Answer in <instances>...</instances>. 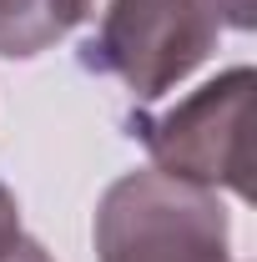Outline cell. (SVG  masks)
I'll return each mask as SVG.
<instances>
[{
  "label": "cell",
  "mask_w": 257,
  "mask_h": 262,
  "mask_svg": "<svg viewBox=\"0 0 257 262\" xmlns=\"http://www.w3.org/2000/svg\"><path fill=\"white\" fill-rule=\"evenodd\" d=\"M81 20H91L81 66L121 81L136 101L166 96L217 46L202 0H81Z\"/></svg>",
  "instance_id": "cell-1"
},
{
  "label": "cell",
  "mask_w": 257,
  "mask_h": 262,
  "mask_svg": "<svg viewBox=\"0 0 257 262\" xmlns=\"http://www.w3.org/2000/svg\"><path fill=\"white\" fill-rule=\"evenodd\" d=\"M96 262H232V227L217 192L126 171L96 207Z\"/></svg>",
  "instance_id": "cell-2"
},
{
  "label": "cell",
  "mask_w": 257,
  "mask_h": 262,
  "mask_svg": "<svg viewBox=\"0 0 257 262\" xmlns=\"http://www.w3.org/2000/svg\"><path fill=\"white\" fill-rule=\"evenodd\" d=\"M247 101H252V66H232L217 81L197 86L187 101L166 106L157 116H131V136L152 151L157 171L192 182L207 192H237L242 202L252 196L247 182Z\"/></svg>",
  "instance_id": "cell-3"
},
{
  "label": "cell",
  "mask_w": 257,
  "mask_h": 262,
  "mask_svg": "<svg viewBox=\"0 0 257 262\" xmlns=\"http://www.w3.org/2000/svg\"><path fill=\"white\" fill-rule=\"evenodd\" d=\"M81 26V0H0V56L31 61Z\"/></svg>",
  "instance_id": "cell-4"
},
{
  "label": "cell",
  "mask_w": 257,
  "mask_h": 262,
  "mask_svg": "<svg viewBox=\"0 0 257 262\" xmlns=\"http://www.w3.org/2000/svg\"><path fill=\"white\" fill-rule=\"evenodd\" d=\"M20 242V202H15V192L0 182V252L5 247H15Z\"/></svg>",
  "instance_id": "cell-5"
},
{
  "label": "cell",
  "mask_w": 257,
  "mask_h": 262,
  "mask_svg": "<svg viewBox=\"0 0 257 262\" xmlns=\"http://www.w3.org/2000/svg\"><path fill=\"white\" fill-rule=\"evenodd\" d=\"M0 262H56V257H51L35 237H26V232H20V242H15V247H5V252H0Z\"/></svg>",
  "instance_id": "cell-6"
}]
</instances>
